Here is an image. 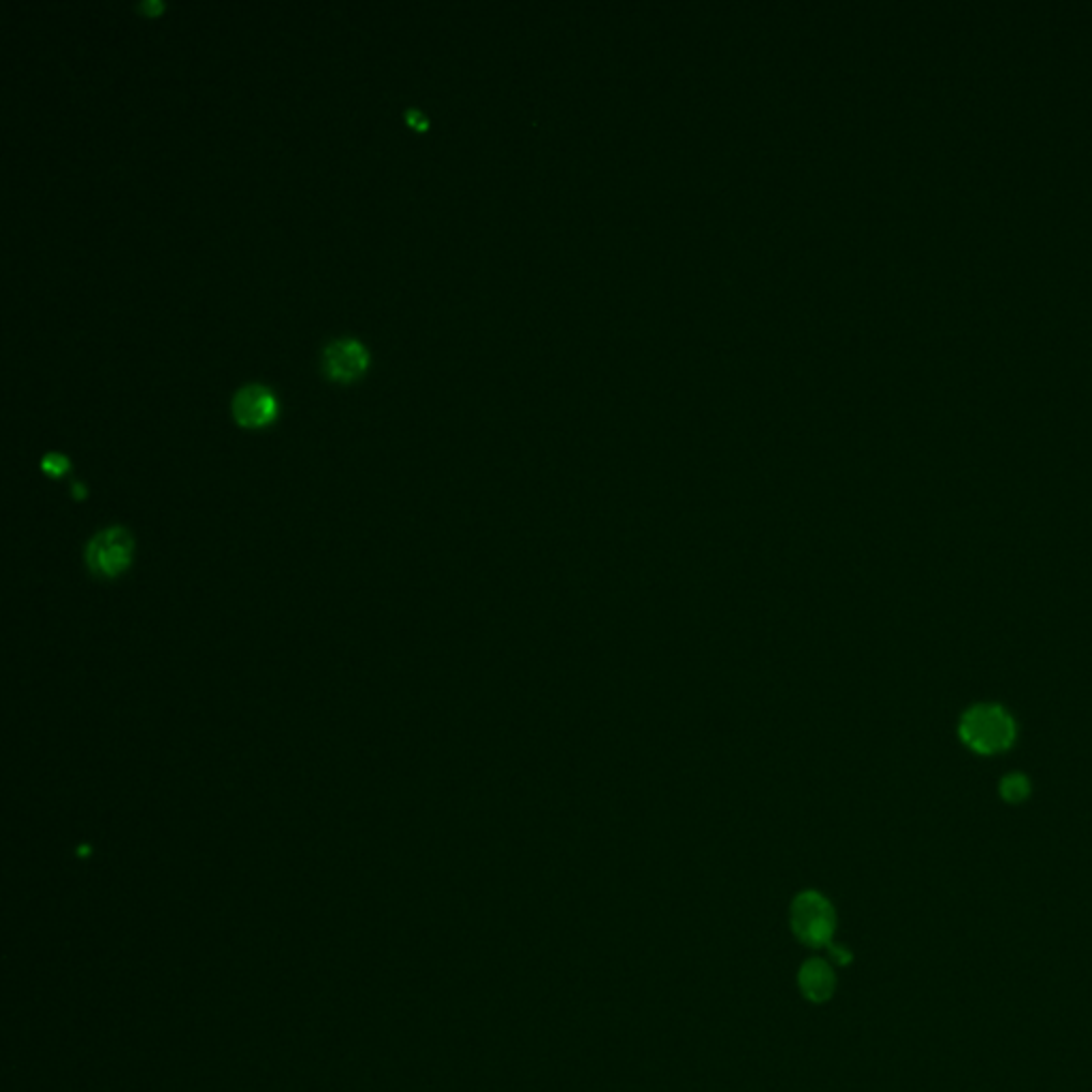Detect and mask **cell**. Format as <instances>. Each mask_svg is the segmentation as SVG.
Masks as SVG:
<instances>
[{
	"label": "cell",
	"mask_w": 1092,
	"mask_h": 1092,
	"mask_svg": "<svg viewBox=\"0 0 1092 1092\" xmlns=\"http://www.w3.org/2000/svg\"><path fill=\"white\" fill-rule=\"evenodd\" d=\"M960 738L982 756H994L1014 745L1016 723L999 704H975L960 719Z\"/></svg>",
	"instance_id": "6da1fadb"
},
{
	"label": "cell",
	"mask_w": 1092,
	"mask_h": 1092,
	"mask_svg": "<svg viewBox=\"0 0 1092 1092\" xmlns=\"http://www.w3.org/2000/svg\"><path fill=\"white\" fill-rule=\"evenodd\" d=\"M133 549V536L124 527H109L88 542L86 564L96 577L114 579L131 566Z\"/></svg>",
	"instance_id": "7a4b0ae2"
},
{
	"label": "cell",
	"mask_w": 1092,
	"mask_h": 1092,
	"mask_svg": "<svg viewBox=\"0 0 1092 1092\" xmlns=\"http://www.w3.org/2000/svg\"><path fill=\"white\" fill-rule=\"evenodd\" d=\"M792 928L801 941L824 945L833 937L835 913L831 902L818 892H803L792 904Z\"/></svg>",
	"instance_id": "3957f363"
},
{
	"label": "cell",
	"mask_w": 1092,
	"mask_h": 1092,
	"mask_svg": "<svg viewBox=\"0 0 1092 1092\" xmlns=\"http://www.w3.org/2000/svg\"><path fill=\"white\" fill-rule=\"evenodd\" d=\"M368 365V350L353 338L333 340L323 353V368L331 380L348 383L357 378Z\"/></svg>",
	"instance_id": "277c9868"
},
{
	"label": "cell",
	"mask_w": 1092,
	"mask_h": 1092,
	"mask_svg": "<svg viewBox=\"0 0 1092 1092\" xmlns=\"http://www.w3.org/2000/svg\"><path fill=\"white\" fill-rule=\"evenodd\" d=\"M278 410L273 393L263 385H245L233 395V417L243 428L267 425Z\"/></svg>",
	"instance_id": "5b68a950"
},
{
	"label": "cell",
	"mask_w": 1092,
	"mask_h": 1092,
	"mask_svg": "<svg viewBox=\"0 0 1092 1092\" xmlns=\"http://www.w3.org/2000/svg\"><path fill=\"white\" fill-rule=\"evenodd\" d=\"M801 988L811 1001L820 1003L828 999L835 988V975L831 967L820 958L805 962V967L801 969Z\"/></svg>",
	"instance_id": "8992f818"
},
{
	"label": "cell",
	"mask_w": 1092,
	"mask_h": 1092,
	"mask_svg": "<svg viewBox=\"0 0 1092 1092\" xmlns=\"http://www.w3.org/2000/svg\"><path fill=\"white\" fill-rule=\"evenodd\" d=\"M1001 792H1003L1005 801L1020 803V801H1024L1029 796V781L1022 775H1009V777L1003 779Z\"/></svg>",
	"instance_id": "52a82bcc"
},
{
	"label": "cell",
	"mask_w": 1092,
	"mask_h": 1092,
	"mask_svg": "<svg viewBox=\"0 0 1092 1092\" xmlns=\"http://www.w3.org/2000/svg\"><path fill=\"white\" fill-rule=\"evenodd\" d=\"M41 465H43V469H45V472H49L51 476H60V474H64V472H66L69 461H66V457H64V454H60V452H49V454H45V457H43Z\"/></svg>",
	"instance_id": "ba28073f"
},
{
	"label": "cell",
	"mask_w": 1092,
	"mask_h": 1092,
	"mask_svg": "<svg viewBox=\"0 0 1092 1092\" xmlns=\"http://www.w3.org/2000/svg\"><path fill=\"white\" fill-rule=\"evenodd\" d=\"M406 118H408V124H415L417 129H425V126H428L425 118H423L417 109H408V111H406Z\"/></svg>",
	"instance_id": "9c48e42d"
},
{
	"label": "cell",
	"mask_w": 1092,
	"mask_h": 1092,
	"mask_svg": "<svg viewBox=\"0 0 1092 1092\" xmlns=\"http://www.w3.org/2000/svg\"><path fill=\"white\" fill-rule=\"evenodd\" d=\"M139 9H141V11H152V13H159V11L163 9V2H159V0H154V2H152V0H150V2H141V4H139Z\"/></svg>",
	"instance_id": "30bf717a"
}]
</instances>
